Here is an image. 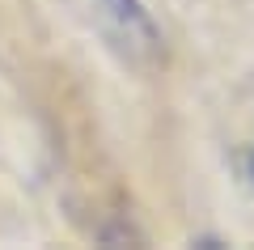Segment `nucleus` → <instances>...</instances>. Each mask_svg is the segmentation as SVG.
I'll use <instances>...</instances> for the list:
<instances>
[{"mask_svg":"<svg viewBox=\"0 0 254 250\" xmlns=\"http://www.w3.org/2000/svg\"><path fill=\"white\" fill-rule=\"evenodd\" d=\"M89 4H93V17H98L102 34L110 38V47L127 64L148 68V64L165 60L161 30H157V21L148 17V9L140 0H89Z\"/></svg>","mask_w":254,"mask_h":250,"instance_id":"nucleus-1","label":"nucleus"},{"mask_svg":"<svg viewBox=\"0 0 254 250\" xmlns=\"http://www.w3.org/2000/svg\"><path fill=\"white\" fill-rule=\"evenodd\" d=\"M242 166H246V178H250V187H254V149L242 157Z\"/></svg>","mask_w":254,"mask_h":250,"instance_id":"nucleus-2","label":"nucleus"}]
</instances>
